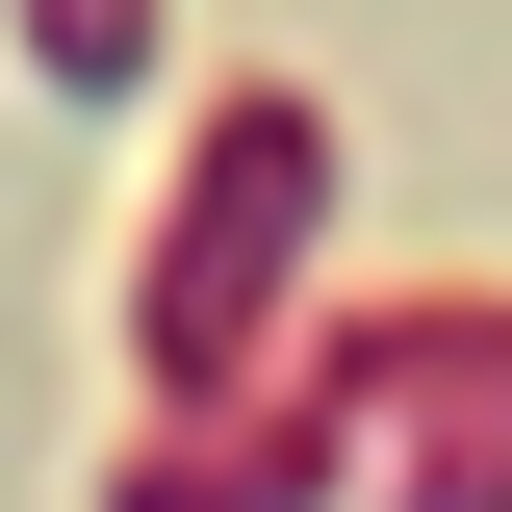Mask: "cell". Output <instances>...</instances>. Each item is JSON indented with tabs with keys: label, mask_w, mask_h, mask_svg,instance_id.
<instances>
[{
	"label": "cell",
	"mask_w": 512,
	"mask_h": 512,
	"mask_svg": "<svg viewBox=\"0 0 512 512\" xmlns=\"http://www.w3.org/2000/svg\"><path fill=\"white\" fill-rule=\"evenodd\" d=\"M26 52L52 77H154V0H26Z\"/></svg>",
	"instance_id": "7a4b0ae2"
},
{
	"label": "cell",
	"mask_w": 512,
	"mask_h": 512,
	"mask_svg": "<svg viewBox=\"0 0 512 512\" xmlns=\"http://www.w3.org/2000/svg\"><path fill=\"white\" fill-rule=\"evenodd\" d=\"M308 231H333V103H308V77H231L205 154H180V231H154V282H128V359L180 384V410H231L256 282H282Z\"/></svg>",
	"instance_id": "6da1fadb"
}]
</instances>
